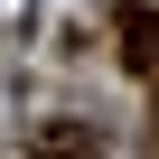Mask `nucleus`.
I'll list each match as a JSON object with an SVG mask.
<instances>
[{"instance_id": "f03ea898", "label": "nucleus", "mask_w": 159, "mask_h": 159, "mask_svg": "<svg viewBox=\"0 0 159 159\" xmlns=\"http://www.w3.org/2000/svg\"><path fill=\"white\" fill-rule=\"evenodd\" d=\"M28 159H94V131H84V122H56V131H47Z\"/></svg>"}, {"instance_id": "f257e3e1", "label": "nucleus", "mask_w": 159, "mask_h": 159, "mask_svg": "<svg viewBox=\"0 0 159 159\" xmlns=\"http://www.w3.org/2000/svg\"><path fill=\"white\" fill-rule=\"evenodd\" d=\"M112 38H122V66L131 75H159V10L150 0H112Z\"/></svg>"}, {"instance_id": "7ed1b4c3", "label": "nucleus", "mask_w": 159, "mask_h": 159, "mask_svg": "<svg viewBox=\"0 0 159 159\" xmlns=\"http://www.w3.org/2000/svg\"><path fill=\"white\" fill-rule=\"evenodd\" d=\"M150 159H159V150H150Z\"/></svg>"}]
</instances>
